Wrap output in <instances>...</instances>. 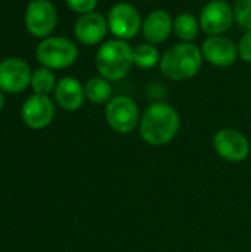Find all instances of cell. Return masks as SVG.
Segmentation results:
<instances>
[{"label":"cell","instance_id":"cell-7","mask_svg":"<svg viewBox=\"0 0 251 252\" xmlns=\"http://www.w3.org/2000/svg\"><path fill=\"white\" fill-rule=\"evenodd\" d=\"M24 22L27 31L37 38L49 37L58 24V10L50 0H31L27 4Z\"/></svg>","mask_w":251,"mask_h":252},{"label":"cell","instance_id":"cell-10","mask_svg":"<svg viewBox=\"0 0 251 252\" xmlns=\"http://www.w3.org/2000/svg\"><path fill=\"white\" fill-rule=\"evenodd\" d=\"M215 151L229 162H243L250 155V142L246 134L235 128H222L213 139Z\"/></svg>","mask_w":251,"mask_h":252},{"label":"cell","instance_id":"cell-20","mask_svg":"<svg viewBox=\"0 0 251 252\" xmlns=\"http://www.w3.org/2000/svg\"><path fill=\"white\" fill-rule=\"evenodd\" d=\"M235 21L246 31H251V0H237L234 6Z\"/></svg>","mask_w":251,"mask_h":252},{"label":"cell","instance_id":"cell-21","mask_svg":"<svg viewBox=\"0 0 251 252\" xmlns=\"http://www.w3.org/2000/svg\"><path fill=\"white\" fill-rule=\"evenodd\" d=\"M65 3L68 4V7L72 12H75L78 15L95 12V9L98 6V0H65Z\"/></svg>","mask_w":251,"mask_h":252},{"label":"cell","instance_id":"cell-6","mask_svg":"<svg viewBox=\"0 0 251 252\" xmlns=\"http://www.w3.org/2000/svg\"><path fill=\"white\" fill-rule=\"evenodd\" d=\"M108 27L109 32L118 40L135 38L142 31V16L136 6L127 1L115 3L108 12Z\"/></svg>","mask_w":251,"mask_h":252},{"label":"cell","instance_id":"cell-13","mask_svg":"<svg viewBox=\"0 0 251 252\" xmlns=\"http://www.w3.org/2000/svg\"><path fill=\"white\" fill-rule=\"evenodd\" d=\"M109 31L108 19L99 12L80 15L74 24V35L84 46H95L104 41Z\"/></svg>","mask_w":251,"mask_h":252},{"label":"cell","instance_id":"cell-11","mask_svg":"<svg viewBox=\"0 0 251 252\" xmlns=\"http://www.w3.org/2000/svg\"><path fill=\"white\" fill-rule=\"evenodd\" d=\"M55 103L49 96L31 94L21 106L22 123L31 130H43L55 120Z\"/></svg>","mask_w":251,"mask_h":252},{"label":"cell","instance_id":"cell-22","mask_svg":"<svg viewBox=\"0 0 251 252\" xmlns=\"http://www.w3.org/2000/svg\"><path fill=\"white\" fill-rule=\"evenodd\" d=\"M238 56L244 62L251 63V31H246V34H243V37L240 38V43H238Z\"/></svg>","mask_w":251,"mask_h":252},{"label":"cell","instance_id":"cell-17","mask_svg":"<svg viewBox=\"0 0 251 252\" xmlns=\"http://www.w3.org/2000/svg\"><path fill=\"white\" fill-rule=\"evenodd\" d=\"M84 93L86 99L90 100L95 105L108 103L112 99V86L111 81H108L104 77H92L84 84Z\"/></svg>","mask_w":251,"mask_h":252},{"label":"cell","instance_id":"cell-14","mask_svg":"<svg viewBox=\"0 0 251 252\" xmlns=\"http://www.w3.org/2000/svg\"><path fill=\"white\" fill-rule=\"evenodd\" d=\"M173 31V19L164 9L149 12L142 22V35L146 43L160 44L164 43Z\"/></svg>","mask_w":251,"mask_h":252},{"label":"cell","instance_id":"cell-19","mask_svg":"<svg viewBox=\"0 0 251 252\" xmlns=\"http://www.w3.org/2000/svg\"><path fill=\"white\" fill-rule=\"evenodd\" d=\"M161 55L155 44L142 43L133 47V63L141 69H151L157 63H160Z\"/></svg>","mask_w":251,"mask_h":252},{"label":"cell","instance_id":"cell-8","mask_svg":"<svg viewBox=\"0 0 251 252\" xmlns=\"http://www.w3.org/2000/svg\"><path fill=\"white\" fill-rule=\"evenodd\" d=\"M33 71L28 62L18 56L0 61V90L7 94H18L31 86Z\"/></svg>","mask_w":251,"mask_h":252},{"label":"cell","instance_id":"cell-15","mask_svg":"<svg viewBox=\"0 0 251 252\" xmlns=\"http://www.w3.org/2000/svg\"><path fill=\"white\" fill-rule=\"evenodd\" d=\"M55 100L65 111H77L86 100L84 86L74 77H64L55 87Z\"/></svg>","mask_w":251,"mask_h":252},{"label":"cell","instance_id":"cell-3","mask_svg":"<svg viewBox=\"0 0 251 252\" xmlns=\"http://www.w3.org/2000/svg\"><path fill=\"white\" fill-rule=\"evenodd\" d=\"M95 63L101 77L108 81H120L129 75L135 65L133 49L124 40H107L99 46Z\"/></svg>","mask_w":251,"mask_h":252},{"label":"cell","instance_id":"cell-5","mask_svg":"<svg viewBox=\"0 0 251 252\" xmlns=\"http://www.w3.org/2000/svg\"><path fill=\"white\" fill-rule=\"evenodd\" d=\"M105 121L115 133L129 134L141 123L139 106L129 96H115L105 105Z\"/></svg>","mask_w":251,"mask_h":252},{"label":"cell","instance_id":"cell-18","mask_svg":"<svg viewBox=\"0 0 251 252\" xmlns=\"http://www.w3.org/2000/svg\"><path fill=\"white\" fill-rule=\"evenodd\" d=\"M58 81L55 77V72L49 68L40 66L37 69L33 71V77H31V89L36 94H43V96H49L50 93L55 92Z\"/></svg>","mask_w":251,"mask_h":252},{"label":"cell","instance_id":"cell-23","mask_svg":"<svg viewBox=\"0 0 251 252\" xmlns=\"http://www.w3.org/2000/svg\"><path fill=\"white\" fill-rule=\"evenodd\" d=\"M3 106H4V93L0 90V111L3 109Z\"/></svg>","mask_w":251,"mask_h":252},{"label":"cell","instance_id":"cell-2","mask_svg":"<svg viewBox=\"0 0 251 252\" xmlns=\"http://www.w3.org/2000/svg\"><path fill=\"white\" fill-rule=\"evenodd\" d=\"M201 47L195 43L180 41L167 49L160 59V69L164 77L173 81H186L194 78L203 66Z\"/></svg>","mask_w":251,"mask_h":252},{"label":"cell","instance_id":"cell-12","mask_svg":"<svg viewBox=\"0 0 251 252\" xmlns=\"http://www.w3.org/2000/svg\"><path fill=\"white\" fill-rule=\"evenodd\" d=\"M204 61L217 68H226L238 59V46L225 35H209L201 46Z\"/></svg>","mask_w":251,"mask_h":252},{"label":"cell","instance_id":"cell-4","mask_svg":"<svg viewBox=\"0 0 251 252\" xmlns=\"http://www.w3.org/2000/svg\"><path fill=\"white\" fill-rule=\"evenodd\" d=\"M36 58L41 66L49 69H65L78 58V49L74 41L61 35H49L43 38L37 49Z\"/></svg>","mask_w":251,"mask_h":252},{"label":"cell","instance_id":"cell-1","mask_svg":"<svg viewBox=\"0 0 251 252\" xmlns=\"http://www.w3.org/2000/svg\"><path fill=\"white\" fill-rule=\"evenodd\" d=\"M179 128L180 117L167 102H154L141 115L139 133L142 140L151 146L170 143L179 133Z\"/></svg>","mask_w":251,"mask_h":252},{"label":"cell","instance_id":"cell-16","mask_svg":"<svg viewBox=\"0 0 251 252\" xmlns=\"http://www.w3.org/2000/svg\"><path fill=\"white\" fill-rule=\"evenodd\" d=\"M200 21L195 15L183 12L173 19V32L182 41L192 43L200 34Z\"/></svg>","mask_w":251,"mask_h":252},{"label":"cell","instance_id":"cell-9","mask_svg":"<svg viewBox=\"0 0 251 252\" xmlns=\"http://www.w3.org/2000/svg\"><path fill=\"white\" fill-rule=\"evenodd\" d=\"M200 27L209 35H223L234 24V7L225 0H212L200 12Z\"/></svg>","mask_w":251,"mask_h":252}]
</instances>
